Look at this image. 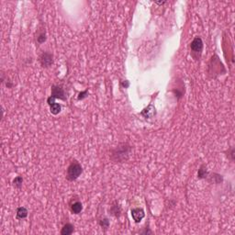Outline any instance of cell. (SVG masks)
I'll return each mask as SVG.
<instances>
[{
  "label": "cell",
  "instance_id": "cell-1",
  "mask_svg": "<svg viewBox=\"0 0 235 235\" xmlns=\"http://www.w3.org/2000/svg\"><path fill=\"white\" fill-rule=\"evenodd\" d=\"M130 152L131 146L128 143H119L111 151L110 160L113 163H124L129 159Z\"/></svg>",
  "mask_w": 235,
  "mask_h": 235
},
{
  "label": "cell",
  "instance_id": "cell-2",
  "mask_svg": "<svg viewBox=\"0 0 235 235\" xmlns=\"http://www.w3.org/2000/svg\"><path fill=\"white\" fill-rule=\"evenodd\" d=\"M83 173V168L82 165L79 163V162H77L76 160H74L69 166L67 167L66 170V179L68 181H76Z\"/></svg>",
  "mask_w": 235,
  "mask_h": 235
},
{
  "label": "cell",
  "instance_id": "cell-3",
  "mask_svg": "<svg viewBox=\"0 0 235 235\" xmlns=\"http://www.w3.org/2000/svg\"><path fill=\"white\" fill-rule=\"evenodd\" d=\"M203 47H204V44H203L202 39L200 37H196L192 41V42L190 44V49H191L192 56L195 59H198L200 57L201 53H202V51H203Z\"/></svg>",
  "mask_w": 235,
  "mask_h": 235
},
{
  "label": "cell",
  "instance_id": "cell-4",
  "mask_svg": "<svg viewBox=\"0 0 235 235\" xmlns=\"http://www.w3.org/2000/svg\"><path fill=\"white\" fill-rule=\"evenodd\" d=\"M51 96L54 99L58 98L61 100H63V101H66L67 97L65 95V92L63 90V88L62 87V86L59 85H52V94Z\"/></svg>",
  "mask_w": 235,
  "mask_h": 235
},
{
  "label": "cell",
  "instance_id": "cell-5",
  "mask_svg": "<svg viewBox=\"0 0 235 235\" xmlns=\"http://www.w3.org/2000/svg\"><path fill=\"white\" fill-rule=\"evenodd\" d=\"M39 61H40L41 65L42 67H44V68H48V67H50V66H52L53 64V56L50 52H43L40 55Z\"/></svg>",
  "mask_w": 235,
  "mask_h": 235
},
{
  "label": "cell",
  "instance_id": "cell-6",
  "mask_svg": "<svg viewBox=\"0 0 235 235\" xmlns=\"http://www.w3.org/2000/svg\"><path fill=\"white\" fill-rule=\"evenodd\" d=\"M131 217L136 223H140L142 221V220L145 217L143 209H142V208L132 209L131 210Z\"/></svg>",
  "mask_w": 235,
  "mask_h": 235
},
{
  "label": "cell",
  "instance_id": "cell-7",
  "mask_svg": "<svg viewBox=\"0 0 235 235\" xmlns=\"http://www.w3.org/2000/svg\"><path fill=\"white\" fill-rule=\"evenodd\" d=\"M141 115L145 119H151L153 118L156 115V109L153 105H149L147 108H145L142 112Z\"/></svg>",
  "mask_w": 235,
  "mask_h": 235
},
{
  "label": "cell",
  "instance_id": "cell-8",
  "mask_svg": "<svg viewBox=\"0 0 235 235\" xmlns=\"http://www.w3.org/2000/svg\"><path fill=\"white\" fill-rule=\"evenodd\" d=\"M70 210L73 214H79L83 210V205L80 201H76L70 205Z\"/></svg>",
  "mask_w": 235,
  "mask_h": 235
},
{
  "label": "cell",
  "instance_id": "cell-9",
  "mask_svg": "<svg viewBox=\"0 0 235 235\" xmlns=\"http://www.w3.org/2000/svg\"><path fill=\"white\" fill-rule=\"evenodd\" d=\"M75 231V227L71 223H66L63 225V227L61 230V234L62 235H70Z\"/></svg>",
  "mask_w": 235,
  "mask_h": 235
},
{
  "label": "cell",
  "instance_id": "cell-10",
  "mask_svg": "<svg viewBox=\"0 0 235 235\" xmlns=\"http://www.w3.org/2000/svg\"><path fill=\"white\" fill-rule=\"evenodd\" d=\"M28 210L25 207H19L17 210V219L18 220H24L28 217Z\"/></svg>",
  "mask_w": 235,
  "mask_h": 235
},
{
  "label": "cell",
  "instance_id": "cell-11",
  "mask_svg": "<svg viewBox=\"0 0 235 235\" xmlns=\"http://www.w3.org/2000/svg\"><path fill=\"white\" fill-rule=\"evenodd\" d=\"M62 110V106L58 103H53L50 106V111L52 115H58Z\"/></svg>",
  "mask_w": 235,
  "mask_h": 235
},
{
  "label": "cell",
  "instance_id": "cell-12",
  "mask_svg": "<svg viewBox=\"0 0 235 235\" xmlns=\"http://www.w3.org/2000/svg\"><path fill=\"white\" fill-rule=\"evenodd\" d=\"M209 176V173L207 171V168L205 167V165H202L199 168L198 170V173H197V176L199 179H203V178H207Z\"/></svg>",
  "mask_w": 235,
  "mask_h": 235
},
{
  "label": "cell",
  "instance_id": "cell-13",
  "mask_svg": "<svg viewBox=\"0 0 235 235\" xmlns=\"http://www.w3.org/2000/svg\"><path fill=\"white\" fill-rule=\"evenodd\" d=\"M12 184H13V186H14L16 188H18V189L21 188L22 184H23V178H22V176H16V177L13 179Z\"/></svg>",
  "mask_w": 235,
  "mask_h": 235
},
{
  "label": "cell",
  "instance_id": "cell-14",
  "mask_svg": "<svg viewBox=\"0 0 235 235\" xmlns=\"http://www.w3.org/2000/svg\"><path fill=\"white\" fill-rule=\"evenodd\" d=\"M98 223L99 225L102 227V229H105V230H108L109 227V220L108 218H102L98 220Z\"/></svg>",
  "mask_w": 235,
  "mask_h": 235
},
{
  "label": "cell",
  "instance_id": "cell-15",
  "mask_svg": "<svg viewBox=\"0 0 235 235\" xmlns=\"http://www.w3.org/2000/svg\"><path fill=\"white\" fill-rule=\"evenodd\" d=\"M46 39H47V37H46V33H45V30H44L41 33V34H39V36L37 37V42H38L39 44H42V43L45 42Z\"/></svg>",
  "mask_w": 235,
  "mask_h": 235
},
{
  "label": "cell",
  "instance_id": "cell-16",
  "mask_svg": "<svg viewBox=\"0 0 235 235\" xmlns=\"http://www.w3.org/2000/svg\"><path fill=\"white\" fill-rule=\"evenodd\" d=\"M87 96H88V91H87V90H86V91H83V92L79 93V95H78V97H77V99H78V100H82V99L86 98V97Z\"/></svg>",
  "mask_w": 235,
  "mask_h": 235
},
{
  "label": "cell",
  "instance_id": "cell-17",
  "mask_svg": "<svg viewBox=\"0 0 235 235\" xmlns=\"http://www.w3.org/2000/svg\"><path fill=\"white\" fill-rule=\"evenodd\" d=\"M228 157H230V161L234 160V148L233 147H231L230 149V151H228Z\"/></svg>",
  "mask_w": 235,
  "mask_h": 235
},
{
  "label": "cell",
  "instance_id": "cell-18",
  "mask_svg": "<svg viewBox=\"0 0 235 235\" xmlns=\"http://www.w3.org/2000/svg\"><path fill=\"white\" fill-rule=\"evenodd\" d=\"M120 85H121V86H122V87H124V88H128V87H129V82L128 80H125V81H122V82L120 83Z\"/></svg>",
  "mask_w": 235,
  "mask_h": 235
},
{
  "label": "cell",
  "instance_id": "cell-19",
  "mask_svg": "<svg viewBox=\"0 0 235 235\" xmlns=\"http://www.w3.org/2000/svg\"><path fill=\"white\" fill-rule=\"evenodd\" d=\"M47 103H48V105H49V106H51L52 104L55 103V99H54V98H52V96H50V97H48V99H47Z\"/></svg>",
  "mask_w": 235,
  "mask_h": 235
},
{
  "label": "cell",
  "instance_id": "cell-20",
  "mask_svg": "<svg viewBox=\"0 0 235 235\" xmlns=\"http://www.w3.org/2000/svg\"><path fill=\"white\" fill-rule=\"evenodd\" d=\"M142 233H143V234H152V233H153V231H152V230H149V228H146V229H145V230H144V231H143Z\"/></svg>",
  "mask_w": 235,
  "mask_h": 235
},
{
  "label": "cell",
  "instance_id": "cell-21",
  "mask_svg": "<svg viewBox=\"0 0 235 235\" xmlns=\"http://www.w3.org/2000/svg\"><path fill=\"white\" fill-rule=\"evenodd\" d=\"M164 3H166V1H155V4H158V5H163Z\"/></svg>",
  "mask_w": 235,
  "mask_h": 235
}]
</instances>
